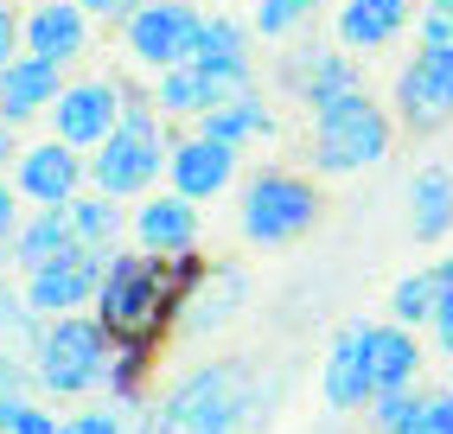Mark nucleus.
Returning a JSON list of instances; mask_svg holds the SVG:
<instances>
[{
    "label": "nucleus",
    "instance_id": "nucleus-1",
    "mask_svg": "<svg viewBox=\"0 0 453 434\" xmlns=\"http://www.w3.org/2000/svg\"><path fill=\"white\" fill-rule=\"evenodd\" d=\"M204 288V268L192 256H147L115 250L96 288V320L109 332H160L173 314H186V294Z\"/></svg>",
    "mask_w": 453,
    "mask_h": 434
},
{
    "label": "nucleus",
    "instance_id": "nucleus-2",
    "mask_svg": "<svg viewBox=\"0 0 453 434\" xmlns=\"http://www.w3.org/2000/svg\"><path fill=\"white\" fill-rule=\"evenodd\" d=\"M256 409V370L250 364H198L186 370L154 409H147V434H236Z\"/></svg>",
    "mask_w": 453,
    "mask_h": 434
},
{
    "label": "nucleus",
    "instance_id": "nucleus-3",
    "mask_svg": "<svg viewBox=\"0 0 453 434\" xmlns=\"http://www.w3.org/2000/svg\"><path fill=\"white\" fill-rule=\"evenodd\" d=\"M166 160H173V147L160 141V103L154 97H128L115 135L89 153V185L109 192V198H141V192H154Z\"/></svg>",
    "mask_w": 453,
    "mask_h": 434
},
{
    "label": "nucleus",
    "instance_id": "nucleus-4",
    "mask_svg": "<svg viewBox=\"0 0 453 434\" xmlns=\"http://www.w3.org/2000/svg\"><path fill=\"white\" fill-rule=\"evenodd\" d=\"M109 358H115V332L96 314H58V320H45L39 345H33L39 390H51V396L103 390L109 384Z\"/></svg>",
    "mask_w": 453,
    "mask_h": 434
},
{
    "label": "nucleus",
    "instance_id": "nucleus-5",
    "mask_svg": "<svg viewBox=\"0 0 453 434\" xmlns=\"http://www.w3.org/2000/svg\"><path fill=\"white\" fill-rule=\"evenodd\" d=\"M389 153V115L365 97V89H345L313 109V160L326 173H365Z\"/></svg>",
    "mask_w": 453,
    "mask_h": 434
},
{
    "label": "nucleus",
    "instance_id": "nucleus-6",
    "mask_svg": "<svg viewBox=\"0 0 453 434\" xmlns=\"http://www.w3.org/2000/svg\"><path fill=\"white\" fill-rule=\"evenodd\" d=\"M313 217H319V192L300 173L268 167L243 185V236L250 243H294L313 230Z\"/></svg>",
    "mask_w": 453,
    "mask_h": 434
},
{
    "label": "nucleus",
    "instance_id": "nucleus-7",
    "mask_svg": "<svg viewBox=\"0 0 453 434\" xmlns=\"http://www.w3.org/2000/svg\"><path fill=\"white\" fill-rule=\"evenodd\" d=\"M128 58L141 71H173V65H192L198 51V33H204V13L192 7V0H147V7H134L128 19Z\"/></svg>",
    "mask_w": 453,
    "mask_h": 434
},
{
    "label": "nucleus",
    "instance_id": "nucleus-8",
    "mask_svg": "<svg viewBox=\"0 0 453 434\" xmlns=\"http://www.w3.org/2000/svg\"><path fill=\"white\" fill-rule=\"evenodd\" d=\"M396 109L415 135H434L453 121V45H415L396 71Z\"/></svg>",
    "mask_w": 453,
    "mask_h": 434
},
{
    "label": "nucleus",
    "instance_id": "nucleus-9",
    "mask_svg": "<svg viewBox=\"0 0 453 434\" xmlns=\"http://www.w3.org/2000/svg\"><path fill=\"white\" fill-rule=\"evenodd\" d=\"M122 83H109V77H83V83H65V97H58L45 115H51V135L58 141H71L83 153H96L109 135H115V121H122Z\"/></svg>",
    "mask_w": 453,
    "mask_h": 434
},
{
    "label": "nucleus",
    "instance_id": "nucleus-10",
    "mask_svg": "<svg viewBox=\"0 0 453 434\" xmlns=\"http://www.w3.org/2000/svg\"><path fill=\"white\" fill-rule=\"evenodd\" d=\"M103 268H109V256H96V250H65V256H51V262H39L26 275V300H33V314H45V320L96 306Z\"/></svg>",
    "mask_w": 453,
    "mask_h": 434
},
{
    "label": "nucleus",
    "instance_id": "nucleus-11",
    "mask_svg": "<svg viewBox=\"0 0 453 434\" xmlns=\"http://www.w3.org/2000/svg\"><path fill=\"white\" fill-rule=\"evenodd\" d=\"M13 185H19V198H33V205H71L89 185V160H83V147L51 135V141L26 147L13 160Z\"/></svg>",
    "mask_w": 453,
    "mask_h": 434
},
{
    "label": "nucleus",
    "instance_id": "nucleus-12",
    "mask_svg": "<svg viewBox=\"0 0 453 434\" xmlns=\"http://www.w3.org/2000/svg\"><path fill=\"white\" fill-rule=\"evenodd\" d=\"M134 250L147 256H192L198 250V198L186 192H147L128 217Z\"/></svg>",
    "mask_w": 453,
    "mask_h": 434
},
{
    "label": "nucleus",
    "instance_id": "nucleus-13",
    "mask_svg": "<svg viewBox=\"0 0 453 434\" xmlns=\"http://www.w3.org/2000/svg\"><path fill=\"white\" fill-rule=\"evenodd\" d=\"M192 65H198L211 83H224L230 97H243V89H250V71H256V58H250V26L230 19V13H204V33H198Z\"/></svg>",
    "mask_w": 453,
    "mask_h": 434
},
{
    "label": "nucleus",
    "instance_id": "nucleus-14",
    "mask_svg": "<svg viewBox=\"0 0 453 434\" xmlns=\"http://www.w3.org/2000/svg\"><path fill=\"white\" fill-rule=\"evenodd\" d=\"M166 179H173V192H186V198L204 205V198H218L224 185L236 179V147L211 141V135H186V141H173Z\"/></svg>",
    "mask_w": 453,
    "mask_h": 434
},
{
    "label": "nucleus",
    "instance_id": "nucleus-15",
    "mask_svg": "<svg viewBox=\"0 0 453 434\" xmlns=\"http://www.w3.org/2000/svg\"><path fill=\"white\" fill-rule=\"evenodd\" d=\"M319 390L332 409H371V396H377V377H371V352H365V326H345L339 338H332V352L319 364Z\"/></svg>",
    "mask_w": 453,
    "mask_h": 434
},
{
    "label": "nucleus",
    "instance_id": "nucleus-16",
    "mask_svg": "<svg viewBox=\"0 0 453 434\" xmlns=\"http://www.w3.org/2000/svg\"><path fill=\"white\" fill-rule=\"evenodd\" d=\"M58 97H65V65H58V58L19 51L13 65L0 71V115H7V121H33V115H45Z\"/></svg>",
    "mask_w": 453,
    "mask_h": 434
},
{
    "label": "nucleus",
    "instance_id": "nucleus-17",
    "mask_svg": "<svg viewBox=\"0 0 453 434\" xmlns=\"http://www.w3.org/2000/svg\"><path fill=\"white\" fill-rule=\"evenodd\" d=\"M26 51L58 58V65L83 58L89 51V7H77V0H33V13H26Z\"/></svg>",
    "mask_w": 453,
    "mask_h": 434
},
{
    "label": "nucleus",
    "instance_id": "nucleus-18",
    "mask_svg": "<svg viewBox=\"0 0 453 434\" xmlns=\"http://www.w3.org/2000/svg\"><path fill=\"white\" fill-rule=\"evenodd\" d=\"M409 19H415L409 0H345L339 7V45L345 51H383L389 39H403Z\"/></svg>",
    "mask_w": 453,
    "mask_h": 434
},
{
    "label": "nucleus",
    "instance_id": "nucleus-19",
    "mask_svg": "<svg viewBox=\"0 0 453 434\" xmlns=\"http://www.w3.org/2000/svg\"><path fill=\"white\" fill-rule=\"evenodd\" d=\"M365 352H371L377 390H403V384L421 377V338H415V326H403V320L365 326Z\"/></svg>",
    "mask_w": 453,
    "mask_h": 434
},
{
    "label": "nucleus",
    "instance_id": "nucleus-20",
    "mask_svg": "<svg viewBox=\"0 0 453 434\" xmlns=\"http://www.w3.org/2000/svg\"><path fill=\"white\" fill-rule=\"evenodd\" d=\"M453 230V167H421L409 179V236L441 243Z\"/></svg>",
    "mask_w": 453,
    "mask_h": 434
},
{
    "label": "nucleus",
    "instance_id": "nucleus-21",
    "mask_svg": "<svg viewBox=\"0 0 453 434\" xmlns=\"http://www.w3.org/2000/svg\"><path fill=\"white\" fill-rule=\"evenodd\" d=\"M65 250H77V236H71V205H39L26 224L13 230V243H7V256L33 275L39 262H51V256H65Z\"/></svg>",
    "mask_w": 453,
    "mask_h": 434
},
{
    "label": "nucleus",
    "instance_id": "nucleus-22",
    "mask_svg": "<svg viewBox=\"0 0 453 434\" xmlns=\"http://www.w3.org/2000/svg\"><path fill=\"white\" fill-rule=\"evenodd\" d=\"M288 83L300 89V103H307V109H319L332 97H345V89H357V65L345 51H300L288 65Z\"/></svg>",
    "mask_w": 453,
    "mask_h": 434
},
{
    "label": "nucleus",
    "instance_id": "nucleus-23",
    "mask_svg": "<svg viewBox=\"0 0 453 434\" xmlns=\"http://www.w3.org/2000/svg\"><path fill=\"white\" fill-rule=\"evenodd\" d=\"M154 103H160V115H204V109H218V103H230V89L224 83H211L198 65H173V71H160L154 77Z\"/></svg>",
    "mask_w": 453,
    "mask_h": 434
},
{
    "label": "nucleus",
    "instance_id": "nucleus-24",
    "mask_svg": "<svg viewBox=\"0 0 453 434\" xmlns=\"http://www.w3.org/2000/svg\"><path fill=\"white\" fill-rule=\"evenodd\" d=\"M447 288H453V256H441V262H428V268L403 275L396 294H389V320H403V326H428Z\"/></svg>",
    "mask_w": 453,
    "mask_h": 434
},
{
    "label": "nucleus",
    "instance_id": "nucleus-25",
    "mask_svg": "<svg viewBox=\"0 0 453 434\" xmlns=\"http://www.w3.org/2000/svg\"><path fill=\"white\" fill-rule=\"evenodd\" d=\"M122 211H115L109 192H77L71 198V236H77V250H96V256H115L122 250Z\"/></svg>",
    "mask_w": 453,
    "mask_h": 434
},
{
    "label": "nucleus",
    "instance_id": "nucleus-26",
    "mask_svg": "<svg viewBox=\"0 0 453 434\" xmlns=\"http://www.w3.org/2000/svg\"><path fill=\"white\" fill-rule=\"evenodd\" d=\"M198 135H211V141H230V147H243V141H268L275 135V115H268L250 89L243 97H230V103H218V109H204L198 115Z\"/></svg>",
    "mask_w": 453,
    "mask_h": 434
},
{
    "label": "nucleus",
    "instance_id": "nucleus-27",
    "mask_svg": "<svg viewBox=\"0 0 453 434\" xmlns=\"http://www.w3.org/2000/svg\"><path fill=\"white\" fill-rule=\"evenodd\" d=\"M421 402H428V390H421V384H403V390H377L365 415H371L377 434H403V428L421 415Z\"/></svg>",
    "mask_w": 453,
    "mask_h": 434
},
{
    "label": "nucleus",
    "instance_id": "nucleus-28",
    "mask_svg": "<svg viewBox=\"0 0 453 434\" xmlns=\"http://www.w3.org/2000/svg\"><path fill=\"white\" fill-rule=\"evenodd\" d=\"M236 294H243V282L236 275H218V294H198V300H186V332H204V326H224L230 320V306H236Z\"/></svg>",
    "mask_w": 453,
    "mask_h": 434
},
{
    "label": "nucleus",
    "instance_id": "nucleus-29",
    "mask_svg": "<svg viewBox=\"0 0 453 434\" xmlns=\"http://www.w3.org/2000/svg\"><path fill=\"white\" fill-rule=\"evenodd\" d=\"M39 332H45V314H33V300L0 282V338H33L39 345Z\"/></svg>",
    "mask_w": 453,
    "mask_h": 434
},
{
    "label": "nucleus",
    "instance_id": "nucleus-30",
    "mask_svg": "<svg viewBox=\"0 0 453 434\" xmlns=\"http://www.w3.org/2000/svg\"><path fill=\"white\" fill-rule=\"evenodd\" d=\"M415 45H453V0H421L415 7Z\"/></svg>",
    "mask_w": 453,
    "mask_h": 434
},
{
    "label": "nucleus",
    "instance_id": "nucleus-31",
    "mask_svg": "<svg viewBox=\"0 0 453 434\" xmlns=\"http://www.w3.org/2000/svg\"><path fill=\"white\" fill-rule=\"evenodd\" d=\"M403 434H453V384H447V390H428L421 415H415Z\"/></svg>",
    "mask_w": 453,
    "mask_h": 434
},
{
    "label": "nucleus",
    "instance_id": "nucleus-32",
    "mask_svg": "<svg viewBox=\"0 0 453 434\" xmlns=\"http://www.w3.org/2000/svg\"><path fill=\"white\" fill-rule=\"evenodd\" d=\"M300 19H307L300 0H262V7H256V33H262V39H281V33H294Z\"/></svg>",
    "mask_w": 453,
    "mask_h": 434
},
{
    "label": "nucleus",
    "instance_id": "nucleus-33",
    "mask_svg": "<svg viewBox=\"0 0 453 434\" xmlns=\"http://www.w3.org/2000/svg\"><path fill=\"white\" fill-rule=\"evenodd\" d=\"M58 434H122V415H115V402L109 409H83L71 422H58Z\"/></svg>",
    "mask_w": 453,
    "mask_h": 434
},
{
    "label": "nucleus",
    "instance_id": "nucleus-34",
    "mask_svg": "<svg viewBox=\"0 0 453 434\" xmlns=\"http://www.w3.org/2000/svg\"><path fill=\"white\" fill-rule=\"evenodd\" d=\"M19 45H26V19L7 7V0H0V71H7L13 58H19Z\"/></svg>",
    "mask_w": 453,
    "mask_h": 434
},
{
    "label": "nucleus",
    "instance_id": "nucleus-35",
    "mask_svg": "<svg viewBox=\"0 0 453 434\" xmlns=\"http://www.w3.org/2000/svg\"><path fill=\"white\" fill-rule=\"evenodd\" d=\"M26 224V217H19V185H7V179H0V243H13V230Z\"/></svg>",
    "mask_w": 453,
    "mask_h": 434
},
{
    "label": "nucleus",
    "instance_id": "nucleus-36",
    "mask_svg": "<svg viewBox=\"0 0 453 434\" xmlns=\"http://www.w3.org/2000/svg\"><path fill=\"white\" fill-rule=\"evenodd\" d=\"M7 434H58V415H45L39 402H26V409L13 415V428Z\"/></svg>",
    "mask_w": 453,
    "mask_h": 434
},
{
    "label": "nucleus",
    "instance_id": "nucleus-37",
    "mask_svg": "<svg viewBox=\"0 0 453 434\" xmlns=\"http://www.w3.org/2000/svg\"><path fill=\"white\" fill-rule=\"evenodd\" d=\"M428 332H434V345L453 358V288L441 294V306H434V320H428Z\"/></svg>",
    "mask_w": 453,
    "mask_h": 434
},
{
    "label": "nucleus",
    "instance_id": "nucleus-38",
    "mask_svg": "<svg viewBox=\"0 0 453 434\" xmlns=\"http://www.w3.org/2000/svg\"><path fill=\"white\" fill-rule=\"evenodd\" d=\"M77 7H89V19H128L134 7H147V0H77Z\"/></svg>",
    "mask_w": 453,
    "mask_h": 434
},
{
    "label": "nucleus",
    "instance_id": "nucleus-39",
    "mask_svg": "<svg viewBox=\"0 0 453 434\" xmlns=\"http://www.w3.org/2000/svg\"><path fill=\"white\" fill-rule=\"evenodd\" d=\"M26 402H33V396H19V390H0V434L13 428V415L26 409Z\"/></svg>",
    "mask_w": 453,
    "mask_h": 434
},
{
    "label": "nucleus",
    "instance_id": "nucleus-40",
    "mask_svg": "<svg viewBox=\"0 0 453 434\" xmlns=\"http://www.w3.org/2000/svg\"><path fill=\"white\" fill-rule=\"evenodd\" d=\"M7 160H19V153H13V121H0V167Z\"/></svg>",
    "mask_w": 453,
    "mask_h": 434
},
{
    "label": "nucleus",
    "instance_id": "nucleus-41",
    "mask_svg": "<svg viewBox=\"0 0 453 434\" xmlns=\"http://www.w3.org/2000/svg\"><path fill=\"white\" fill-rule=\"evenodd\" d=\"M300 7H307V13H313V7H326V0H300Z\"/></svg>",
    "mask_w": 453,
    "mask_h": 434
},
{
    "label": "nucleus",
    "instance_id": "nucleus-42",
    "mask_svg": "<svg viewBox=\"0 0 453 434\" xmlns=\"http://www.w3.org/2000/svg\"><path fill=\"white\" fill-rule=\"evenodd\" d=\"M447 384H453V364H447Z\"/></svg>",
    "mask_w": 453,
    "mask_h": 434
},
{
    "label": "nucleus",
    "instance_id": "nucleus-43",
    "mask_svg": "<svg viewBox=\"0 0 453 434\" xmlns=\"http://www.w3.org/2000/svg\"><path fill=\"white\" fill-rule=\"evenodd\" d=\"M0 121H7V115H0Z\"/></svg>",
    "mask_w": 453,
    "mask_h": 434
}]
</instances>
